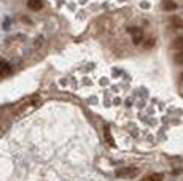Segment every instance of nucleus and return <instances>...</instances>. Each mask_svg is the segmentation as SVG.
Masks as SVG:
<instances>
[{
    "instance_id": "f257e3e1",
    "label": "nucleus",
    "mask_w": 183,
    "mask_h": 181,
    "mask_svg": "<svg viewBox=\"0 0 183 181\" xmlns=\"http://www.w3.org/2000/svg\"><path fill=\"white\" fill-rule=\"evenodd\" d=\"M139 175V169L137 167H124L116 170V176L118 178H134Z\"/></svg>"
},
{
    "instance_id": "f03ea898",
    "label": "nucleus",
    "mask_w": 183,
    "mask_h": 181,
    "mask_svg": "<svg viewBox=\"0 0 183 181\" xmlns=\"http://www.w3.org/2000/svg\"><path fill=\"white\" fill-rule=\"evenodd\" d=\"M27 5H29V8H30V10H33V11H38V10H42V8H43L42 0H29Z\"/></svg>"
},
{
    "instance_id": "7ed1b4c3",
    "label": "nucleus",
    "mask_w": 183,
    "mask_h": 181,
    "mask_svg": "<svg viewBox=\"0 0 183 181\" xmlns=\"http://www.w3.org/2000/svg\"><path fill=\"white\" fill-rule=\"evenodd\" d=\"M8 73H10V65H8V62L0 61V78L5 76V75H8Z\"/></svg>"
},
{
    "instance_id": "20e7f679",
    "label": "nucleus",
    "mask_w": 183,
    "mask_h": 181,
    "mask_svg": "<svg viewBox=\"0 0 183 181\" xmlns=\"http://www.w3.org/2000/svg\"><path fill=\"white\" fill-rule=\"evenodd\" d=\"M161 179H162L161 173H151V175H146L142 178V181H161Z\"/></svg>"
},
{
    "instance_id": "39448f33",
    "label": "nucleus",
    "mask_w": 183,
    "mask_h": 181,
    "mask_svg": "<svg viewBox=\"0 0 183 181\" xmlns=\"http://www.w3.org/2000/svg\"><path fill=\"white\" fill-rule=\"evenodd\" d=\"M104 132H105V138H107L108 144H115V141H113L112 135H110V129H108V125H105V129H104Z\"/></svg>"
},
{
    "instance_id": "423d86ee",
    "label": "nucleus",
    "mask_w": 183,
    "mask_h": 181,
    "mask_svg": "<svg viewBox=\"0 0 183 181\" xmlns=\"http://www.w3.org/2000/svg\"><path fill=\"white\" fill-rule=\"evenodd\" d=\"M172 46H174V48H177V49H183V37L177 38V40L172 43Z\"/></svg>"
},
{
    "instance_id": "0eeeda50",
    "label": "nucleus",
    "mask_w": 183,
    "mask_h": 181,
    "mask_svg": "<svg viewBox=\"0 0 183 181\" xmlns=\"http://www.w3.org/2000/svg\"><path fill=\"white\" fill-rule=\"evenodd\" d=\"M175 8H177V5L174 2H170V0H166V2H164V10H175Z\"/></svg>"
},
{
    "instance_id": "6e6552de",
    "label": "nucleus",
    "mask_w": 183,
    "mask_h": 181,
    "mask_svg": "<svg viewBox=\"0 0 183 181\" xmlns=\"http://www.w3.org/2000/svg\"><path fill=\"white\" fill-rule=\"evenodd\" d=\"M142 38H143V35H142V32H137V33L134 35V38H132L134 45H139V43L142 42Z\"/></svg>"
},
{
    "instance_id": "1a4fd4ad",
    "label": "nucleus",
    "mask_w": 183,
    "mask_h": 181,
    "mask_svg": "<svg viewBox=\"0 0 183 181\" xmlns=\"http://www.w3.org/2000/svg\"><path fill=\"white\" fill-rule=\"evenodd\" d=\"M172 21H174V27L183 29V21H181V19H172Z\"/></svg>"
},
{
    "instance_id": "9d476101",
    "label": "nucleus",
    "mask_w": 183,
    "mask_h": 181,
    "mask_svg": "<svg viewBox=\"0 0 183 181\" xmlns=\"http://www.w3.org/2000/svg\"><path fill=\"white\" fill-rule=\"evenodd\" d=\"M175 62L177 64H183V52H180V54H177V56H175Z\"/></svg>"
},
{
    "instance_id": "9b49d317",
    "label": "nucleus",
    "mask_w": 183,
    "mask_h": 181,
    "mask_svg": "<svg viewBox=\"0 0 183 181\" xmlns=\"http://www.w3.org/2000/svg\"><path fill=\"white\" fill-rule=\"evenodd\" d=\"M181 80H183V75H181Z\"/></svg>"
}]
</instances>
